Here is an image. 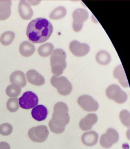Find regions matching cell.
I'll return each instance as SVG.
<instances>
[{
  "instance_id": "obj_17",
  "label": "cell",
  "mask_w": 130,
  "mask_h": 149,
  "mask_svg": "<svg viewBox=\"0 0 130 149\" xmlns=\"http://www.w3.org/2000/svg\"><path fill=\"white\" fill-rule=\"evenodd\" d=\"M113 76L117 79L123 88H129V85L127 77L125 74L123 67L122 65H118L113 71Z\"/></svg>"
},
{
  "instance_id": "obj_9",
  "label": "cell",
  "mask_w": 130,
  "mask_h": 149,
  "mask_svg": "<svg viewBox=\"0 0 130 149\" xmlns=\"http://www.w3.org/2000/svg\"><path fill=\"white\" fill-rule=\"evenodd\" d=\"M119 140V134L116 130L109 128L106 134H102L100 139V145L104 149H109Z\"/></svg>"
},
{
  "instance_id": "obj_26",
  "label": "cell",
  "mask_w": 130,
  "mask_h": 149,
  "mask_svg": "<svg viewBox=\"0 0 130 149\" xmlns=\"http://www.w3.org/2000/svg\"><path fill=\"white\" fill-rule=\"evenodd\" d=\"M7 109L11 113H14L17 111L19 109L20 105L19 99L17 97H11L7 102Z\"/></svg>"
},
{
  "instance_id": "obj_2",
  "label": "cell",
  "mask_w": 130,
  "mask_h": 149,
  "mask_svg": "<svg viewBox=\"0 0 130 149\" xmlns=\"http://www.w3.org/2000/svg\"><path fill=\"white\" fill-rule=\"evenodd\" d=\"M66 54L62 49H55L51 55L50 66L51 72L56 77L63 74L66 67Z\"/></svg>"
},
{
  "instance_id": "obj_30",
  "label": "cell",
  "mask_w": 130,
  "mask_h": 149,
  "mask_svg": "<svg viewBox=\"0 0 130 149\" xmlns=\"http://www.w3.org/2000/svg\"><path fill=\"white\" fill-rule=\"evenodd\" d=\"M0 149H10V146L6 142H1Z\"/></svg>"
},
{
  "instance_id": "obj_8",
  "label": "cell",
  "mask_w": 130,
  "mask_h": 149,
  "mask_svg": "<svg viewBox=\"0 0 130 149\" xmlns=\"http://www.w3.org/2000/svg\"><path fill=\"white\" fill-rule=\"evenodd\" d=\"M20 107L24 109L34 108L38 104L39 99L36 94L30 91H26L23 94L19 99Z\"/></svg>"
},
{
  "instance_id": "obj_13",
  "label": "cell",
  "mask_w": 130,
  "mask_h": 149,
  "mask_svg": "<svg viewBox=\"0 0 130 149\" xmlns=\"http://www.w3.org/2000/svg\"><path fill=\"white\" fill-rule=\"evenodd\" d=\"M19 13L23 20H28L32 18L34 12L31 5L26 1H21L18 6Z\"/></svg>"
},
{
  "instance_id": "obj_20",
  "label": "cell",
  "mask_w": 130,
  "mask_h": 149,
  "mask_svg": "<svg viewBox=\"0 0 130 149\" xmlns=\"http://www.w3.org/2000/svg\"><path fill=\"white\" fill-rule=\"evenodd\" d=\"M35 47L32 43L28 41L22 42L19 47V51L22 56L29 57L35 51Z\"/></svg>"
},
{
  "instance_id": "obj_31",
  "label": "cell",
  "mask_w": 130,
  "mask_h": 149,
  "mask_svg": "<svg viewBox=\"0 0 130 149\" xmlns=\"http://www.w3.org/2000/svg\"><path fill=\"white\" fill-rule=\"evenodd\" d=\"M28 2L30 5L36 6L41 2V1H28Z\"/></svg>"
},
{
  "instance_id": "obj_6",
  "label": "cell",
  "mask_w": 130,
  "mask_h": 149,
  "mask_svg": "<svg viewBox=\"0 0 130 149\" xmlns=\"http://www.w3.org/2000/svg\"><path fill=\"white\" fill-rule=\"evenodd\" d=\"M49 134L48 127L40 125L32 127L29 130L28 136L30 139L35 142H43L46 140Z\"/></svg>"
},
{
  "instance_id": "obj_11",
  "label": "cell",
  "mask_w": 130,
  "mask_h": 149,
  "mask_svg": "<svg viewBox=\"0 0 130 149\" xmlns=\"http://www.w3.org/2000/svg\"><path fill=\"white\" fill-rule=\"evenodd\" d=\"M71 52L75 56L81 57L86 56L90 51V47L86 43H81L77 40H73L69 45Z\"/></svg>"
},
{
  "instance_id": "obj_4",
  "label": "cell",
  "mask_w": 130,
  "mask_h": 149,
  "mask_svg": "<svg viewBox=\"0 0 130 149\" xmlns=\"http://www.w3.org/2000/svg\"><path fill=\"white\" fill-rule=\"evenodd\" d=\"M51 84L58 90L59 94L63 96L70 94L73 89L72 84L64 76L56 77L53 75L50 80Z\"/></svg>"
},
{
  "instance_id": "obj_29",
  "label": "cell",
  "mask_w": 130,
  "mask_h": 149,
  "mask_svg": "<svg viewBox=\"0 0 130 149\" xmlns=\"http://www.w3.org/2000/svg\"><path fill=\"white\" fill-rule=\"evenodd\" d=\"M49 126L51 131L56 134H62L65 131V127H59L54 123V122L52 121L51 119L49 121Z\"/></svg>"
},
{
  "instance_id": "obj_24",
  "label": "cell",
  "mask_w": 130,
  "mask_h": 149,
  "mask_svg": "<svg viewBox=\"0 0 130 149\" xmlns=\"http://www.w3.org/2000/svg\"><path fill=\"white\" fill-rule=\"evenodd\" d=\"M15 34L11 31H7L3 33L0 37V42L4 46H8L11 45L14 40Z\"/></svg>"
},
{
  "instance_id": "obj_1",
  "label": "cell",
  "mask_w": 130,
  "mask_h": 149,
  "mask_svg": "<svg viewBox=\"0 0 130 149\" xmlns=\"http://www.w3.org/2000/svg\"><path fill=\"white\" fill-rule=\"evenodd\" d=\"M53 31V26L45 18L39 17L30 22L26 30L29 41L35 44L42 43L48 40Z\"/></svg>"
},
{
  "instance_id": "obj_12",
  "label": "cell",
  "mask_w": 130,
  "mask_h": 149,
  "mask_svg": "<svg viewBox=\"0 0 130 149\" xmlns=\"http://www.w3.org/2000/svg\"><path fill=\"white\" fill-rule=\"evenodd\" d=\"M98 117L94 113H90L83 119H81L80 122V128L83 131H88L97 122Z\"/></svg>"
},
{
  "instance_id": "obj_16",
  "label": "cell",
  "mask_w": 130,
  "mask_h": 149,
  "mask_svg": "<svg viewBox=\"0 0 130 149\" xmlns=\"http://www.w3.org/2000/svg\"><path fill=\"white\" fill-rule=\"evenodd\" d=\"M48 109L43 105H37L32 108L31 115L32 118L37 121H42L46 118Z\"/></svg>"
},
{
  "instance_id": "obj_3",
  "label": "cell",
  "mask_w": 130,
  "mask_h": 149,
  "mask_svg": "<svg viewBox=\"0 0 130 149\" xmlns=\"http://www.w3.org/2000/svg\"><path fill=\"white\" fill-rule=\"evenodd\" d=\"M68 105L63 102H58L54 105L51 120L59 127H65L69 123L70 116Z\"/></svg>"
},
{
  "instance_id": "obj_23",
  "label": "cell",
  "mask_w": 130,
  "mask_h": 149,
  "mask_svg": "<svg viewBox=\"0 0 130 149\" xmlns=\"http://www.w3.org/2000/svg\"><path fill=\"white\" fill-rule=\"evenodd\" d=\"M6 93L7 96L10 97H16L21 93V87L17 84H11L7 86Z\"/></svg>"
},
{
  "instance_id": "obj_28",
  "label": "cell",
  "mask_w": 130,
  "mask_h": 149,
  "mask_svg": "<svg viewBox=\"0 0 130 149\" xmlns=\"http://www.w3.org/2000/svg\"><path fill=\"white\" fill-rule=\"evenodd\" d=\"M13 127L8 123H3L0 125V134L2 136H8L12 132Z\"/></svg>"
},
{
  "instance_id": "obj_25",
  "label": "cell",
  "mask_w": 130,
  "mask_h": 149,
  "mask_svg": "<svg viewBox=\"0 0 130 149\" xmlns=\"http://www.w3.org/2000/svg\"><path fill=\"white\" fill-rule=\"evenodd\" d=\"M66 15V8L63 6H59L54 9L51 13L49 16V18L53 20H60L64 17Z\"/></svg>"
},
{
  "instance_id": "obj_5",
  "label": "cell",
  "mask_w": 130,
  "mask_h": 149,
  "mask_svg": "<svg viewBox=\"0 0 130 149\" xmlns=\"http://www.w3.org/2000/svg\"><path fill=\"white\" fill-rule=\"evenodd\" d=\"M106 94L109 99L113 100L119 104L124 103L127 100V94L116 84L109 86L106 89Z\"/></svg>"
},
{
  "instance_id": "obj_27",
  "label": "cell",
  "mask_w": 130,
  "mask_h": 149,
  "mask_svg": "<svg viewBox=\"0 0 130 149\" xmlns=\"http://www.w3.org/2000/svg\"><path fill=\"white\" fill-rule=\"evenodd\" d=\"M130 112L127 110H122L120 113V118L121 123L125 127H130Z\"/></svg>"
},
{
  "instance_id": "obj_19",
  "label": "cell",
  "mask_w": 130,
  "mask_h": 149,
  "mask_svg": "<svg viewBox=\"0 0 130 149\" xmlns=\"http://www.w3.org/2000/svg\"><path fill=\"white\" fill-rule=\"evenodd\" d=\"M10 80L11 84H17L21 88H24L27 84L25 75L21 71L14 72L10 76Z\"/></svg>"
},
{
  "instance_id": "obj_7",
  "label": "cell",
  "mask_w": 130,
  "mask_h": 149,
  "mask_svg": "<svg viewBox=\"0 0 130 149\" xmlns=\"http://www.w3.org/2000/svg\"><path fill=\"white\" fill-rule=\"evenodd\" d=\"M72 17L73 29L78 33L82 29L84 22L87 21L89 13L86 9L78 8L73 12Z\"/></svg>"
},
{
  "instance_id": "obj_18",
  "label": "cell",
  "mask_w": 130,
  "mask_h": 149,
  "mask_svg": "<svg viewBox=\"0 0 130 149\" xmlns=\"http://www.w3.org/2000/svg\"><path fill=\"white\" fill-rule=\"evenodd\" d=\"M11 1H0V20H5L11 13Z\"/></svg>"
},
{
  "instance_id": "obj_10",
  "label": "cell",
  "mask_w": 130,
  "mask_h": 149,
  "mask_svg": "<svg viewBox=\"0 0 130 149\" xmlns=\"http://www.w3.org/2000/svg\"><path fill=\"white\" fill-rule=\"evenodd\" d=\"M77 102L81 108L87 112H95L99 108L98 102L88 95H81L78 99Z\"/></svg>"
},
{
  "instance_id": "obj_15",
  "label": "cell",
  "mask_w": 130,
  "mask_h": 149,
  "mask_svg": "<svg viewBox=\"0 0 130 149\" xmlns=\"http://www.w3.org/2000/svg\"><path fill=\"white\" fill-rule=\"evenodd\" d=\"M98 134L94 131H88L82 136V143L87 146H93L97 144L98 140Z\"/></svg>"
},
{
  "instance_id": "obj_22",
  "label": "cell",
  "mask_w": 130,
  "mask_h": 149,
  "mask_svg": "<svg viewBox=\"0 0 130 149\" xmlns=\"http://www.w3.org/2000/svg\"><path fill=\"white\" fill-rule=\"evenodd\" d=\"M54 45L50 43H46L40 45L38 48L39 54L43 57H48L51 55L54 51Z\"/></svg>"
},
{
  "instance_id": "obj_21",
  "label": "cell",
  "mask_w": 130,
  "mask_h": 149,
  "mask_svg": "<svg viewBox=\"0 0 130 149\" xmlns=\"http://www.w3.org/2000/svg\"><path fill=\"white\" fill-rule=\"evenodd\" d=\"M95 60L98 64L106 66L111 61V57L108 52L106 51H100L97 53Z\"/></svg>"
},
{
  "instance_id": "obj_14",
  "label": "cell",
  "mask_w": 130,
  "mask_h": 149,
  "mask_svg": "<svg viewBox=\"0 0 130 149\" xmlns=\"http://www.w3.org/2000/svg\"><path fill=\"white\" fill-rule=\"evenodd\" d=\"M28 81L35 86L43 85L45 80L43 76L35 70H29L26 73Z\"/></svg>"
}]
</instances>
